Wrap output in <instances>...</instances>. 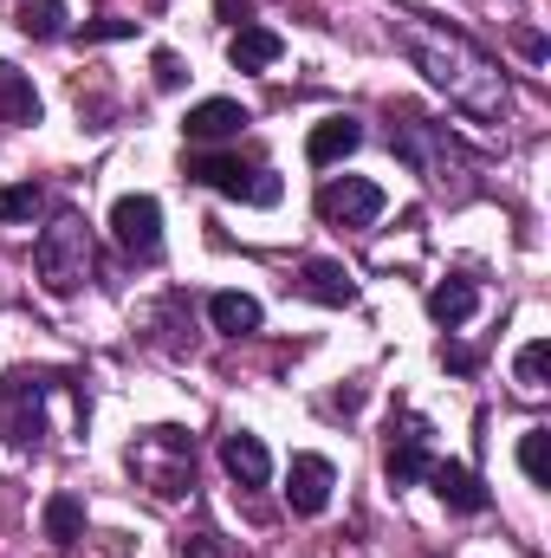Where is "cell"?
I'll return each instance as SVG.
<instances>
[{"label":"cell","mask_w":551,"mask_h":558,"mask_svg":"<svg viewBox=\"0 0 551 558\" xmlns=\"http://www.w3.org/2000/svg\"><path fill=\"white\" fill-rule=\"evenodd\" d=\"M241 124H247V111H241L234 98H201V105L182 118V137L195 143V149H208V143H234Z\"/></svg>","instance_id":"cell-10"},{"label":"cell","mask_w":551,"mask_h":558,"mask_svg":"<svg viewBox=\"0 0 551 558\" xmlns=\"http://www.w3.org/2000/svg\"><path fill=\"white\" fill-rule=\"evenodd\" d=\"M182 558H221L215 533H195V539H182Z\"/></svg>","instance_id":"cell-26"},{"label":"cell","mask_w":551,"mask_h":558,"mask_svg":"<svg viewBox=\"0 0 551 558\" xmlns=\"http://www.w3.org/2000/svg\"><path fill=\"white\" fill-rule=\"evenodd\" d=\"M331 487H338V468L325 461V454H292V468H285V507L292 513H325L331 507Z\"/></svg>","instance_id":"cell-9"},{"label":"cell","mask_w":551,"mask_h":558,"mask_svg":"<svg viewBox=\"0 0 551 558\" xmlns=\"http://www.w3.org/2000/svg\"><path fill=\"white\" fill-rule=\"evenodd\" d=\"M182 169H188L201 189H221V195H234V202H254V208H273L279 202V175L273 169L241 162V156H228V149H188Z\"/></svg>","instance_id":"cell-5"},{"label":"cell","mask_w":551,"mask_h":558,"mask_svg":"<svg viewBox=\"0 0 551 558\" xmlns=\"http://www.w3.org/2000/svg\"><path fill=\"white\" fill-rule=\"evenodd\" d=\"M390 149H396V162H409L415 175H421L434 195H448V202H467V195L480 189L467 143L448 137V124H428L409 105H390Z\"/></svg>","instance_id":"cell-2"},{"label":"cell","mask_w":551,"mask_h":558,"mask_svg":"<svg viewBox=\"0 0 551 558\" xmlns=\"http://www.w3.org/2000/svg\"><path fill=\"white\" fill-rule=\"evenodd\" d=\"M318 215H325L331 228H370V221L383 215V189L364 182V175H331V182L318 189Z\"/></svg>","instance_id":"cell-6"},{"label":"cell","mask_w":551,"mask_h":558,"mask_svg":"<svg viewBox=\"0 0 551 558\" xmlns=\"http://www.w3.org/2000/svg\"><path fill=\"white\" fill-rule=\"evenodd\" d=\"M221 468H228V481H234V487H267L273 454H267V441H260V435L234 428V435H221Z\"/></svg>","instance_id":"cell-11"},{"label":"cell","mask_w":551,"mask_h":558,"mask_svg":"<svg viewBox=\"0 0 551 558\" xmlns=\"http://www.w3.org/2000/svg\"><path fill=\"white\" fill-rule=\"evenodd\" d=\"M111 234H118L124 254L156 260V247H162V202H156V195H124V202L111 208Z\"/></svg>","instance_id":"cell-7"},{"label":"cell","mask_w":551,"mask_h":558,"mask_svg":"<svg viewBox=\"0 0 551 558\" xmlns=\"http://www.w3.org/2000/svg\"><path fill=\"white\" fill-rule=\"evenodd\" d=\"M39 215H46V189H39V182H7V189H0V221H7V228L39 221Z\"/></svg>","instance_id":"cell-22"},{"label":"cell","mask_w":551,"mask_h":558,"mask_svg":"<svg viewBox=\"0 0 551 558\" xmlns=\"http://www.w3.org/2000/svg\"><path fill=\"white\" fill-rule=\"evenodd\" d=\"M279 52H285V39H279L273 26H254V20H247L234 39H228V59H234V72H267Z\"/></svg>","instance_id":"cell-16"},{"label":"cell","mask_w":551,"mask_h":558,"mask_svg":"<svg viewBox=\"0 0 551 558\" xmlns=\"http://www.w3.org/2000/svg\"><path fill=\"white\" fill-rule=\"evenodd\" d=\"M298 292L318 305H357V279L344 274L338 260H305L298 267Z\"/></svg>","instance_id":"cell-13"},{"label":"cell","mask_w":551,"mask_h":558,"mask_svg":"<svg viewBox=\"0 0 551 558\" xmlns=\"http://www.w3.org/2000/svg\"><path fill=\"white\" fill-rule=\"evenodd\" d=\"M383 474H390V487H415L421 474H428V422L421 416H403L390 422V448H383Z\"/></svg>","instance_id":"cell-8"},{"label":"cell","mask_w":551,"mask_h":558,"mask_svg":"<svg viewBox=\"0 0 551 558\" xmlns=\"http://www.w3.org/2000/svg\"><path fill=\"white\" fill-rule=\"evenodd\" d=\"M46 539H52L59 553L85 539V500H78V494H52V500H46Z\"/></svg>","instance_id":"cell-19"},{"label":"cell","mask_w":551,"mask_h":558,"mask_svg":"<svg viewBox=\"0 0 551 558\" xmlns=\"http://www.w3.org/2000/svg\"><path fill=\"white\" fill-rule=\"evenodd\" d=\"M33 267H39V286L52 299H72L91 279V228H85V215H52V228L33 247Z\"/></svg>","instance_id":"cell-3"},{"label":"cell","mask_w":551,"mask_h":558,"mask_svg":"<svg viewBox=\"0 0 551 558\" xmlns=\"http://www.w3.org/2000/svg\"><path fill=\"white\" fill-rule=\"evenodd\" d=\"M20 33L26 39H59L65 33V0H20Z\"/></svg>","instance_id":"cell-21"},{"label":"cell","mask_w":551,"mask_h":558,"mask_svg":"<svg viewBox=\"0 0 551 558\" xmlns=\"http://www.w3.org/2000/svg\"><path fill=\"white\" fill-rule=\"evenodd\" d=\"M124 33H131V20H98L91 26V39H124Z\"/></svg>","instance_id":"cell-27"},{"label":"cell","mask_w":551,"mask_h":558,"mask_svg":"<svg viewBox=\"0 0 551 558\" xmlns=\"http://www.w3.org/2000/svg\"><path fill=\"white\" fill-rule=\"evenodd\" d=\"M0 124H39V92L20 65L0 59Z\"/></svg>","instance_id":"cell-18"},{"label":"cell","mask_w":551,"mask_h":558,"mask_svg":"<svg viewBox=\"0 0 551 558\" xmlns=\"http://www.w3.org/2000/svg\"><path fill=\"white\" fill-rule=\"evenodd\" d=\"M182 78H188V72H182V59H175V52H156V85H162V92H175Z\"/></svg>","instance_id":"cell-25"},{"label":"cell","mask_w":551,"mask_h":558,"mask_svg":"<svg viewBox=\"0 0 551 558\" xmlns=\"http://www.w3.org/2000/svg\"><path fill=\"white\" fill-rule=\"evenodd\" d=\"M519 468L532 487H551V428H526L519 435Z\"/></svg>","instance_id":"cell-23"},{"label":"cell","mask_w":551,"mask_h":558,"mask_svg":"<svg viewBox=\"0 0 551 558\" xmlns=\"http://www.w3.org/2000/svg\"><path fill=\"white\" fill-rule=\"evenodd\" d=\"M131 474H137L156 500H182L195 487V441L182 428H149V435H137V448H131Z\"/></svg>","instance_id":"cell-4"},{"label":"cell","mask_w":551,"mask_h":558,"mask_svg":"<svg viewBox=\"0 0 551 558\" xmlns=\"http://www.w3.org/2000/svg\"><path fill=\"white\" fill-rule=\"evenodd\" d=\"M39 428H46V416H39V384H33V390H20L13 410H7V441H13V448H39Z\"/></svg>","instance_id":"cell-20"},{"label":"cell","mask_w":551,"mask_h":558,"mask_svg":"<svg viewBox=\"0 0 551 558\" xmlns=\"http://www.w3.org/2000/svg\"><path fill=\"white\" fill-rule=\"evenodd\" d=\"M513 371H519V390H546V377H551V338H532V344L513 357Z\"/></svg>","instance_id":"cell-24"},{"label":"cell","mask_w":551,"mask_h":558,"mask_svg":"<svg viewBox=\"0 0 551 558\" xmlns=\"http://www.w3.org/2000/svg\"><path fill=\"white\" fill-rule=\"evenodd\" d=\"M474 312H480V292H474V279H441V286L428 292V318H434L441 331L467 325Z\"/></svg>","instance_id":"cell-17"},{"label":"cell","mask_w":551,"mask_h":558,"mask_svg":"<svg viewBox=\"0 0 551 558\" xmlns=\"http://www.w3.org/2000/svg\"><path fill=\"white\" fill-rule=\"evenodd\" d=\"M208 318H215V331H221V338H254L267 312H260V299H254V292H215V299H208Z\"/></svg>","instance_id":"cell-15"},{"label":"cell","mask_w":551,"mask_h":558,"mask_svg":"<svg viewBox=\"0 0 551 558\" xmlns=\"http://www.w3.org/2000/svg\"><path fill=\"white\" fill-rule=\"evenodd\" d=\"M357 143H364V124H357V118H325V124H311V137H305V156H311L318 169H331V162H344Z\"/></svg>","instance_id":"cell-14"},{"label":"cell","mask_w":551,"mask_h":558,"mask_svg":"<svg viewBox=\"0 0 551 558\" xmlns=\"http://www.w3.org/2000/svg\"><path fill=\"white\" fill-rule=\"evenodd\" d=\"M454 513H480L487 507V487H480V474L474 468H461V461H428V474H421Z\"/></svg>","instance_id":"cell-12"},{"label":"cell","mask_w":551,"mask_h":558,"mask_svg":"<svg viewBox=\"0 0 551 558\" xmlns=\"http://www.w3.org/2000/svg\"><path fill=\"white\" fill-rule=\"evenodd\" d=\"M396 39H403L409 65L461 111V118H474V124H506L513 85H506V72H500L467 33H454L448 20H428V13H396Z\"/></svg>","instance_id":"cell-1"}]
</instances>
